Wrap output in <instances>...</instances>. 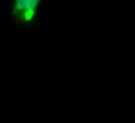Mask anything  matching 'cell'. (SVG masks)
I'll use <instances>...</instances> for the list:
<instances>
[{
  "label": "cell",
  "mask_w": 135,
  "mask_h": 123,
  "mask_svg": "<svg viewBox=\"0 0 135 123\" xmlns=\"http://www.w3.org/2000/svg\"><path fill=\"white\" fill-rule=\"evenodd\" d=\"M47 0H6L4 15L11 27L29 33L42 25Z\"/></svg>",
  "instance_id": "6da1fadb"
}]
</instances>
